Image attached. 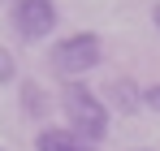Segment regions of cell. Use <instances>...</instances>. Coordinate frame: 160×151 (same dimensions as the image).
<instances>
[{
	"label": "cell",
	"instance_id": "obj_8",
	"mask_svg": "<svg viewBox=\"0 0 160 151\" xmlns=\"http://www.w3.org/2000/svg\"><path fill=\"white\" fill-rule=\"evenodd\" d=\"M143 108H152V112H160V82H152V86H143Z\"/></svg>",
	"mask_w": 160,
	"mask_h": 151
},
{
	"label": "cell",
	"instance_id": "obj_1",
	"mask_svg": "<svg viewBox=\"0 0 160 151\" xmlns=\"http://www.w3.org/2000/svg\"><path fill=\"white\" fill-rule=\"evenodd\" d=\"M61 108H65V129L69 134H78L82 143H100L108 134V104L91 91V86H82V82H69L65 86V95H61Z\"/></svg>",
	"mask_w": 160,
	"mask_h": 151
},
{
	"label": "cell",
	"instance_id": "obj_3",
	"mask_svg": "<svg viewBox=\"0 0 160 151\" xmlns=\"http://www.w3.org/2000/svg\"><path fill=\"white\" fill-rule=\"evenodd\" d=\"M13 30L26 39V43H39L56 30V4L52 0H18L13 4Z\"/></svg>",
	"mask_w": 160,
	"mask_h": 151
},
{
	"label": "cell",
	"instance_id": "obj_9",
	"mask_svg": "<svg viewBox=\"0 0 160 151\" xmlns=\"http://www.w3.org/2000/svg\"><path fill=\"white\" fill-rule=\"evenodd\" d=\"M152 22H156V30H160V4H156V9H152Z\"/></svg>",
	"mask_w": 160,
	"mask_h": 151
},
{
	"label": "cell",
	"instance_id": "obj_5",
	"mask_svg": "<svg viewBox=\"0 0 160 151\" xmlns=\"http://www.w3.org/2000/svg\"><path fill=\"white\" fill-rule=\"evenodd\" d=\"M35 147H39V151H95L91 143H82L78 134H69V129H61V125H48V129H39Z\"/></svg>",
	"mask_w": 160,
	"mask_h": 151
},
{
	"label": "cell",
	"instance_id": "obj_11",
	"mask_svg": "<svg viewBox=\"0 0 160 151\" xmlns=\"http://www.w3.org/2000/svg\"><path fill=\"white\" fill-rule=\"evenodd\" d=\"M0 151H4V147H0Z\"/></svg>",
	"mask_w": 160,
	"mask_h": 151
},
{
	"label": "cell",
	"instance_id": "obj_2",
	"mask_svg": "<svg viewBox=\"0 0 160 151\" xmlns=\"http://www.w3.org/2000/svg\"><path fill=\"white\" fill-rule=\"evenodd\" d=\"M100 61H104V43H100L95 30L65 35V39L52 43V52H48V65H52V74H61V78H82L87 69H95Z\"/></svg>",
	"mask_w": 160,
	"mask_h": 151
},
{
	"label": "cell",
	"instance_id": "obj_10",
	"mask_svg": "<svg viewBox=\"0 0 160 151\" xmlns=\"http://www.w3.org/2000/svg\"><path fill=\"white\" fill-rule=\"evenodd\" d=\"M138 151H147V147H138Z\"/></svg>",
	"mask_w": 160,
	"mask_h": 151
},
{
	"label": "cell",
	"instance_id": "obj_4",
	"mask_svg": "<svg viewBox=\"0 0 160 151\" xmlns=\"http://www.w3.org/2000/svg\"><path fill=\"white\" fill-rule=\"evenodd\" d=\"M104 104H108V112H126V117H134V112L143 108V91L134 86L130 78H117V82L104 86Z\"/></svg>",
	"mask_w": 160,
	"mask_h": 151
},
{
	"label": "cell",
	"instance_id": "obj_7",
	"mask_svg": "<svg viewBox=\"0 0 160 151\" xmlns=\"http://www.w3.org/2000/svg\"><path fill=\"white\" fill-rule=\"evenodd\" d=\"M13 78H18V61H13V52L0 43V86H4V82H13Z\"/></svg>",
	"mask_w": 160,
	"mask_h": 151
},
{
	"label": "cell",
	"instance_id": "obj_6",
	"mask_svg": "<svg viewBox=\"0 0 160 151\" xmlns=\"http://www.w3.org/2000/svg\"><path fill=\"white\" fill-rule=\"evenodd\" d=\"M22 108H26V117H43V112H48V95H43V86L22 82Z\"/></svg>",
	"mask_w": 160,
	"mask_h": 151
}]
</instances>
